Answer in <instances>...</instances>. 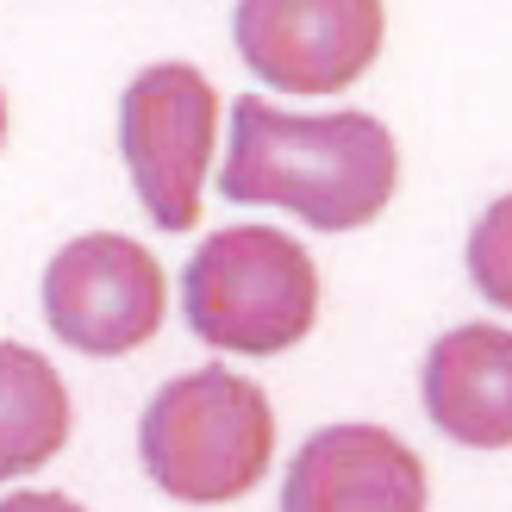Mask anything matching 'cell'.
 I'll list each match as a JSON object with an SVG mask.
<instances>
[{
	"label": "cell",
	"instance_id": "cell-1",
	"mask_svg": "<svg viewBox=\"0 0 512 512\" xmlns=\"http://www.w3.org/2000/svg\"><path fill=\"white\" fill-rule=\"evenodd\" d=\"M400 188V144L375 113H281L263 94L232 100V157L219 194L288 207L313 232H356Z\"/></svg>",
	"mask_w": 512,
	"mask_h": 512
},
{
	"label": "cell",
	"instance_id": "cell-2",
	"mask_svg": "<svg viewBox=\"0 0 512 512\" xmlns=\"http://www.w3.org/2000/svg\"><path fill=\"white\" fill-rule=\"evenodd\" d=\"M138 456L169 500L225 506L244 500L275 463L269 394L232 369H188L144 406Z\"/></svg>",
	"mask_w": 512,
	"mask_h": 512
},
{
	"label": "cell",
	"instance_id": "cell-3",
	"mask_svg": "<svg viewBox=\"0 0 512 512\" xmlns=\"http://www.w3.org/2000/svg\"><path fill=\"white\" fill-rule=\"evenodd\" d=\"M188 331L232 356L294 350L319 325V269L306 244L269 225H225L182 269Z\"/></svg>",
	"mask_w": 512,
	"mask_h": 512
},
{
	"label": "cell",
	"instance_id": "cell-4",
	"mask_svg": "<svg viewBox=\"0 0 512 512\" xmlns=\"http://www.w3.org/2000/svg\"><path fill=\"white\" fill-rule=\"evenodd\" d=\"M219 144V94L194 63H150L119 100V150L144 213L163 232H194Z\"/></svg>",
	"mask_w": 512,
	"mask_h": 512
},
{
	"label": "cell",
	"instance_id": "cell-5",
	"mask_svg": "<svg viewBox=\"0 0 512 512\" xmlns=\"http://www.w3.org/2000/svg\"><path fill=\"white\" fill-rule=\"evenodd\" d=\"M163 313H169L163 263L119 232L75 238L44 269V319L82 356H125L150 344Z\"/></svg>",
	"mask_w": 512,
	"mask_h": 512
},
{
	"label": "cell",
	"instance_id": "cell-6",
	"mask_svg": "<svg viewBox=\"0 0 512 512\" xmlns=\"http://www.w3.org/2000/svg\"><path fill=\"white\" fill-rule=\"evenodd\" d=\"M232 38L250 75L281 94H344L388 38L381 0H238Z\"/></svg>",
	"mask_w": 512,
	"mask_h": 512
},
{
	"label": "cell",
	"instance_id": "cell-7",
	"mask_svg": "<svg viewBox=\"0 0 512 512\" xmlns=\"http://www.w3.org/2000/svg\"><path fill=\"white\" fill-rule=\"evenodd\" d=\"M431 481L419 450L388 425H325L281 481V512H425Z\"/></svg>",
	"mask_w": 512,
	"mask_h": 512
},
{
	"label": "cell",
	"instance_id": "cell-8",
	"mask_svg": "<svg viewBox=\"0 0 512 512\" xmlns=\"http://www.w3.org/2000/svg\"><path fill=\"white\" fill-rule=\"evenodd\" d=\"M425 413L469 450H512V331L456 325L425 350Z\"/></svg>",
	"mask_w": 512,
	"mask_h": 512
},
{
	"label": "cell",
	"instance_id": "cell-9",
	"mask_svg": "<svg viewBox=\"0 0 512 512\" xmlns=\"http://www.w3.org/2000/svg\"><path fill=\"white\" fill-rule=\"evenodd\" d=\"M69 444V388L25 344H0V481L44 469Z\"/></svg>",
	"mask_w": 512,
	"mask_h": 512
},
{
	"label": "cell",
	"instance_id": "cell-10",
	"mask_svg": "<svg viewBox=\"0 0 512 512\" xmlns=\"http://www.w3.org/2000/svg\"><path fill=\"white\" fill-rule=\"evenodd\" d=\"M469 281L481 300H494L500 313H512V194L494 200L469 232Z\"/></svg>",
	"mask_w": 512,
	"mask_h": 512
},
{
	"label": "cell",
	"instance_id": "cell-11",
	"mask_svg": "<svg viewBox=\"0 0 512 512\" xmlns=\"http://www.w3.org/2000/svg\"><path fill=\"white\" fill-rule=\"evenodd\" d=\"M0 512H82V506H75L69 494H7Z\"/></svg>",
	"mask_w": 512,
	"mask_h": 512
},
{
	"label": "cell",
	"instance_id": "cell-12",
	"mask_svg": "<svg viewBox=\"0 0 512 512\" xmlns=\"http://www.w3.org/2000/svg\"><path fill=\"white\" fill-rule=\"evenodd\" d=\"M0 144H7V94H0Z\"/></svg>",
	"mask_w": 512,
	"mask_h": 512
}]
</instances>
